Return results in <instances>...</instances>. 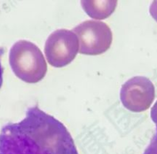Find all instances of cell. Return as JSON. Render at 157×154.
<instances>
[{"label": "cell", "instance_id": "1", "mask_svg": "<svg viewBox=\"0 0 157 154\" xmlns=\"http://www.w3.org/2000/svg\"><path fill=\"white\" fill-rule=\"evenodd\" d=\"M0 154H78L62 122L34 106L18 123L0 131Z\"/></svg>", "mask_w": 157, "mask_h": 154}, {"label": "cell", "instance_id": "2", "mask_svg": "<svg viewBox=\"0 0 157 154\" xmlns=\"http://www.w3.org/2000/svg\"><path fill=\"white\" fill-rule=\"evenodd\" d=\"M10 64L15 75L28 83L41 81L47 72L43 52L34 43L27 40H19L12 46Z\"/></svg>", "mask_w": 157, "mask_h": 154}, {"label": "cell", "instance_id": "3", "mask_svg": "<svg viewBox=\"0 0 157 154\" xmlns=\"http://www.w3.org/2000/svg\"><path fill=\"white\" fill-rule=\"evenodd\" d=\"M79 43L78 52L84 55L96 56L106 52L113 42V33L106 23L87 20L73 29Z\"/></svg>", "mask_w": 157, "mask_h": 154}, {"label": "cell", "instance_id": "4", "mask_svg": "<svg viewBox=\"0 0 157 154\" xmlns=\"http://www.w3.org/2000/svg\"><path fill=\"white\" fill-rule=\"evenodd\" d=\"M78 49V40L75 33L64 29L51 33L45 44V54L48 63L56 68L72 63Z\"/></svg>", "mask_w": 157, "mask_h": 154}, {"label": "cell", "instance_id": "5", "mask_svg": "<svg viewBox=\"0 0 157 154\" xmlns=\"http://www.w3.org/2000/svg\"><path fill=\"white\" fill-rule=\"evenodd\" d=\"M155 98V87L145 76L132 77L120 90V99L127 110L140 113L148 110Z\"/></svg>", "mask_w": 157, "mask_h": 154}, {"label": "cell", "instance_id": "6", "mask_svg": "<svg viewBox=\"0 0 157 154\" xmlns=\"http://www.w3.org/2000/svg\"><path fill=\"white\" fill-rule=\"evenodd\" d=\"M115 0H91L81 1V6L90 17L95 19H104L111 16L117 6Z\"/></svg>", "mask_w": 157, "mask_h": 154}, {"label": "cell", "instance_id": "7", "mask_svg": "<svg viewBox=\"0 0 157 154\" xmlns=\"http://www.w3.org/2000/svg\"><path fill=\"white\" fill-rule=\"evenodd\" d=\"M143 154H157V124H156V132L155 135L152 137L149 146L144 151Z\"/></svg>", "mask_w": 157, "mask_h": 154}, {"label": "cell", "instance_id": "8", "mask_svg": "<svg viewBox=\"0 0 157 154\" xmlns=\"http://www.w3.org/2000/svg\"><path fill=\"white\" fill-rule=\"evenodd\" d=\"M149 13L151 16L157 22V1H153L149 7Z\"/></svg>", "mask_w": 157, "mask_h": 154}, {"label": "cell", "instance_id": "9", "mask_svg": "<svg viewBox=\"0 0 157 154\" xmlns=\"http://www.w3.org/2000/svg\"><path fill=\"white\" fill-rule=\"evenodd\" d=\"M151 118L152 121L157 124V101L151 110Z\"/></svg>", "mask_w": 157, "mask_h": 154}, {"label": "cell", "instance_id": "10", "mask_svg": "<svg viewBox=\"0 0 157 154\" xmlns=\"http://www.w3.org/2000/svg\"><path fill=\"white\" fill-rule=\"evenodd\" d=\"M3 69H2V64H1V61H0V88L2 87V82H3Z\"/></svg>", "mask_w": 157, "mask_h": 154}]
</instances>
